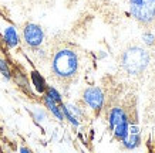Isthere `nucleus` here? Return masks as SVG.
<instances>
[{
  "instance_id": "obj_1",
  "label": "nucleus",
  "mask_w": 155,
  "mask_h": 153,
  "mask_svg": "<svg viewBox=\"0 0 155 153\" xmlns=\"http://www.w3.org/2000/svg\"><path fill=\"white\" fill-rule=\"evenodd\" d=\"M51 68L54 75L60 79H68L74 77L77 68H78L77 54L68 48H63V50L57 51L56 56L53 57Z\"/></svg>"
},
{
  "instance_id": "obj_2",
  "label": "nucleus",
  "mask_w": 155,
  "mask_h": 153,
  "mask_svg": "<svg viewBox=\"0 0 155 153\" xmlns=\"http://www.w3.org/2000/svg\"><path fill=\"white\" fill-rule=\"evenodd\" d=\"M150 62V54L141 47H130L121 56V67L130 75L142 74Z\"/></svg>"
},
{
  "instance_id": "obj_3",
  "label": "nucleus",
  "mask_w": 155,
  "mask_h": 153,
  "mask_svg": "<svg viewBox=\"0 0 155 153\" xmlns=\"http://www.w3.org/2000/svg\"><path fill=\"white\" fill-rule=\"evenodd\" d=\"M130 10L138 23L155 24V0H130Z\"/></svg>"
},
{
  "instance_id": "obj_4",
  "label": "nucleus",
  "mask_w": 155,
  "mask_h": 153,
  "mask_svg": "<svg viewBox=\"0 0 155 153\" xmlns=\"http://www.w3.org/2000/svg\"><path fill=\"white\" fill-rule=\"evenodd\" d=\"M110 125L113 128L114 133L118 139L124 140L130 133V128H128V119L124 111L121 108H114L111 113H110Z\"/></svg>"
},
{
  "instance_id": "obj_5",
  "label": "nucleus",
  "mask_w": 155,
  "mask_h": 153,
  "mask_svg": "<svg viewBox=\"0 0 155 153\" xmlns=\"http://www.w3.org/2000/svg\"><path fill=\"white\" fill-rule=\"evenodd\" d=\"M24 40L28 46L37 47L43 41V31L41 28L36 24H27L24 28Z\"/></svg>"
},
{
  "instance_id": "obj_6",
  "label": "nucleus",
  "mask_w": 155,
  "mask_h": 153,
  "mask_svg": "<svg viewBox=\"0 0 155 153\" xmlns=\"http://www.w3.org/2000/svg\"><path fill=\"white\" fill-rule=\"evenodd\" d=\"M84 101L93 109H100V108L103 107V102H104L103 92L98 88H88L84 92Z\"/></svg>"
},
{
  "instance_id": "obj_7",
  "label": "nucleus",
  "mask_w": 155,
  "mask_h": 153,
  "mask_svg": "<svg viewBox=\"0 0 155 153\" xmlns=\"http://www.w3.org/2000/svg\"><path fill=\"white\" fill-rule=\"evenodd\" d=\"M5 40L9 44V47H16L19 44V36L13 27H7L5 31Z\"/></svg>"
},
{
  "instance_id": "obj_8",
  "label": "nucleus",
  "mask_w": 155,
  "mask_h": 153,
  "mask_svg": "<svg viewBox=\"0 0 155 153\" xmlns=\"http://www.w3.org/2000/svg\"><path fill=\"white\" fill-rule=\"evenodd\" d=\"M46 104H47L48 109H50V111H51L53 113H54V115H56L57 118H58V119H63V112H61L60 109H58V108L56 107V102L53 101V99H51L50 97H46Z\"/></svg>"
},
{
  "instance_id": "obj_9",
  "label": "nucleus",
  "mask_w": 155,
  "mask_h": 153,
  "mask_svg": "<svg viewBox=\"0 0 155 153\" xmlns=\"http://www.w3.org/2000/svg\"><path fill=\"white\" fill-rule=\"evenodd\" d=\"M138 142H140V138H138V135H134V132H131V136L128 133L127 138L124 139V145H125L128 149L135 148L137 145H138Z\"/></svg>"
},
{
  "instance_id": "obj_10",
  "label": "nucleus",
  "mask_w": 155,
  "mask_h": 153,
  "mask_svg": "<svg viewBox=\"0 0 155 153\" xmlns=\"http://www.w3.org/2000/svg\"><path fill=\"white\" fill-rule=\"evenodd\" d=\"M33 82H34V85H36V88H37V91L38 92H43L44 91V79L38 75V72H33Z\"/></svg>"
},
{
  "instance_id": "obj_11",
  "label": "nucleus",
  "mask_w": 155,
  "mask_h": 153,
  "mask_svg": "<svg viewBox=\"0 0 155 153\" xmlns=\"http://www.w3.org/2000/svg\"><path fill=\"white\" fill-rule=\"evenodd\" d=\"M0 71H2V74L5 75V77H6L7 79L10 78V71H9L7 65H6V62H5L3 60H0Z\"/></svg>"
},
{
  "instance_id": "obj_12",
  "label": "nucleus",
  "mask_w": 155,
  "mask_h": 153,
  "mask_svg": "<svg viewBox=\"0 0 155 153\" xmlns=\"http://www.w3.org/2000/svg\"><path fill=\"white\" fill-rule=\"evenodd\" d=\"M47 97H50L54 102H58V104H60V95L56 92V89H53V88L48 89V95H47Z\"/></svg>"
}]
</instances>
